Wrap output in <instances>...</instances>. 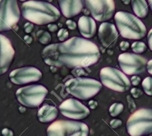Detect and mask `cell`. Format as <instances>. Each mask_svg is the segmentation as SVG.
<instances>
[{
    "mask_svg": "<svg viewBox=\"0 0 152 136\" xmlns=\"http://www.w3.org/2000/svg\"><path fill=\"white\" fill-rule=\"evenodd\" d=\"M42 57L45 63L51 66L87 67L99 61L100 54L93 42L74 36L63 42L48 45L43 49Z\"/></svg>",
    "mask_w": 152,
    "mask_h": 136,
    "instance_id": "1",
    "label": "cell"
},
{
    "mask_svg": "<svg viewBox=\"0 0 152 136\" xmlns=\"http://www.w3.org/2000/svg\"><path fill=\"white\" fill-rule=\"evenodd\" d=\"M21 9L25 19L37 25L55 22L61 17V13L56 7L44 1H27L22 4Z\"/></svg>",
    "mask_w": 152,
    "mask_h": 136,
    "instance_id": "2",
    "label": "cell"
},
{
    "mask_svg": "<svg viewBox=\"0 0 152 136\" xmlns=\"http://www.w3.org/2000/svg\"><path fill=\"white\" fill-rule=\"evenodd\" d=\"M115 20L121 35L129 39H141L147 33L144 24L133 14L125 12H117Z\"/></svg>",
    "mask_w": 152,
    "mask_h": 136,
    "instance_id": "3",
    "label": "cell"
},
{
    "mask_svg": "<svg viewBox=\"0 0 152 136\" xmlns=\"http://www.w3.org/2000/svg\"><path fill=\"white\" fill-rule=\"evenodd\" d=\"M98 81L86 78H76L68 80L65 84L67 92L79 99L86 100L96 95L102 89Z\"/></svg>",
    "mask_w": 152,
    "mask_h": 136,
    "instance_id": "4",
    "label": "cell"
},
{
    "mask_svg": "<svg viewBox=\"0 0 152 136\" xmlns=\"http://www.w3.org/2000/svg\"><path fill=\"white\" fill-rule=\"evenodd\" d=\"M126 129L131 136L152 134V109H141L134 112L126 122Z\"/></svg>",
    "mask_w": 152,
    "mask_h": 136,
    "instance_id": "5",
    "label": "cell"
},
{
    "mask_svg": "<svg viewBox=\"0 0 152 136\" xmlns=\"http://www.w3.org/2000/svg\"><path fill=\"white\" fill-rule=\"evenodd\" d=\"M88 132L86 123L69 120L56 121L47 129L48 136H88Z\"/></svg>",
    "mask_w": 152,
    "mask_h": 136,
    "instance_id": "6",
    "label": "cell"
},
{
    "mask_svg": "<svg viewBox=\"0 0 152 136\" xmlns=\"http://www.w3.org/2000/svg\"><path fill=\"white\" fill-rule=\"evenodd\" d=\"M100 78L105 86L117 92H126L131 87V82L126 76L116 68H102L100 72Z\"/></svg>",
    "mask_w": 152,
    "mask_h": 136,
    "instance_id": "7",
    "label": "cell"
},
{
    "mask_svg": "<svg viewBox=\"0 0 152 136\" xmlns=\"http://www.w3.org/2000/svg\"><path fill=\"white\" fill-rule=\"evenodd\" d=\"M48 89L41 85H32L19 88L15 93L18 101L28 107H37L48 94Z\"/></svg>",
    "mask_w": 152,
    "mask_h": 136,
    "instance_id": "8",
    "label": "cell"
},
{
    "mask_svg": "<svg viewBox=\"0 0 152 136\" xmlns=\"http://www.w3.org/2000/svg\"><path fill=\"white\" fill-rule=\"evenodd\" d=\"M20 18L17 0H0V32L14 27Z\"/></svg>",
    "mask_w": 152,
    "mask_h": 136,
    "instance_id": "9",
    "label": "cell"
},
{
    "mask_svg": "<svg viewBox=\"0 0 152 136\" xmlns=\"http://www.w3.org/2000/svg\"><path fill=\"white\" fill-rule=\"evenodd\" d=\"M86 7L98 21L110 19L115 13L113 0H84Z\"/></svg>",
    "mask_w": 152,
    "mask_h": 136,
    "instance_id": "10",
    "label": "cell"
},
{
    "mask_svg": "<svg viewBox=\"0 0 152 136\" xmlns=\"http://www.w3.org/2000/svg\"><path fill=\"white\" fill-rule=\"evenodd\" d=\"M118 62L122 71L128 75L144 72L147 64V60L145 58L129 52L120 54L118 57Z\"/></svg>",
    "mask_w": 152,
    "mask_h": 136,
    "instance_id": "11",
    "label": "cell"
},
{
    "mask_svg": "<svg viewBox=\"0 0 152 136\" xmlns=\"http://www.w3.org/2000/svg\"><path fill=\"white\" fill-rule=\"evenodd\" d=\"M62 115L73 119H83L90 115L89 109L79 101L69 98L63 101L59 106Z\"/></svg>",
    "mask_w": 152,
    "mask_h": 136,
    "instance_id": "12",
    "label": "cell"
},
{
    "mask_svg": "<svg viewBox=\"0 0 152 136\" xmlns=\"http://www.w3.org/2000/svg\"><path fill=\"white\" fill-rule=\"evenodd\" d=\"M42 72L34 67H24L12 70L10 74V81L16 85H23L39 81Z\"/></svg>",
    "mask_w": 152,
    "mask_h": 136,
    "instance_id": "13",
    "label": "cell"
},
{
    "mask_svg": "<svg viewBox=\"0 0 152 136\" xmlns=\"http://www.w3.org/2000/svg\"><path fill=\"white\" fill-rule=\"evenodd\" d=\"M15 51L11 41L0 34V75L5 73L12 62Z\"/></svg>",
    "mask_w": 152,
    "mask_h": 136,
    "instance_id": "14",
    "label": "cell"
},
{
    "mask_svg": "<svg viewBox=\"0 0 152 136\" xmlns=\"http://www.w3.org/2000/svg\"><path fill=\"white\" fill-rule=\"evenodd\" d=\"M118 36V32L113 24L104 22L100 26L99 38L104 47L110 48L113 47L116 42Z\"/></svg>",
    "mask_w": 152,
    "mask_h": 136,
    "instance_id": "15",
    "label": "cell"
},
{
    "mask_svg": "<svg viewBox=\"0 0 152 136\" xmlns=\"http://www.w3.org/2000/svg\"><path fill=\"white\" fill-rule=\"evenodd\" d=\"M58 4L62 13L66 18L78 15L83 8V0H58Z\"/></svg>",
    "mask_w": 152,
    "mask_h": 136,
    "instance_id": "16",
    "label": "cell"
},
{
    "mask_svg": "<svg viewBox=\"0 0 152 136\" xmlns=\"http://www.w3.org/2000/svg\"><path fill=\"white\" fill-rule=\"evenodd\" d=\"M78 27L81 35L86 38H92L96 32V22L88 16H81L78 21Z\"/></svg>",
    "mask_w": 152,
    "mask_h": 136,
    "instance_id": "17",
    "label": "cell"
},
{
    "mask_svg": "<svg viewBox=\"0 0 152 136\" xmlns=\"http://www.w3.org/2000/svg\"><path fill=\"white\" fill-rule=\"evenodd\" d=\"M58 115V111L55 107L45 104L39 110L37 117L40 122L48 123L56 119Z\"/></svg>",
    "mask_w": 152,
    "mask_h": 136,
    "instance_id": "18",
    "label": "cell"
},
{
    "mask_svg": "<svg viewBox=\"0 0 152 136\" xmlns=\"http://www.w3.org/2000/svg\"><path fill=\"white\" fill-rule=\"evenodd\" d=\"M132 7L134 13L140 18H145L148 13L145 0H132Z\"/></svg>",
    "mask_w": 152,
    "mask_h": 136,
    "instance_id": "19",
    "label": "cell"
},
{
    "mask_svg": "<svg viewBox=\"0 0 152 136\" xmlns=\"http://www.w3.org/2000/svg\"><path fill=\"white\" fill-rule=\"evenodd\" d=\"M36 37L39 42L42 44H49L51 41V35L45 30H39L36 33Z\"/></svg>",
    "mask_w": 152,
    "mask_h": 136,
    "instance_id": "20",
    "label": "cell"
},
{
    "mask_svg": "<svg viewBox=\"0 0 152 136\" xmlns=\"http://www.w3.org/2000/svg\"><path fill=\"white\" fill-rule=\"evenodd\" d=\"M124 110V105L120 103H115L111 105L109 108V113L113 117H116L121 114Z\"/></svg>",
    "mask_w": 152,
    "mask_h": 136,
    "instance_id": "21",
    "label": "cell"
},
{
    "mask_svg": "<svg viewBox=\"0 0 152 136\" xmlns=\"http://www.w3.org/2000/svg\"><path fill=\"white\" fill-rule=\"evenodd\" d=\"M142 86L146 94L150 96H152V78L147 77L145 78L142 82Z\"/></svg>",
    "mask_w": 152,
    "mask_h": 136,
    "instance_id": "22",
    "label": "cell"
},
{
    "mask_svg": "<svg viewBox=\"0 0 152 136\" xmlns=\"http://www.w3.org/2000/svg\"><path fill=\"white\" fill-rule=\"evenodd\" d=\"M131 48H132V51L134 52L137 53V54L143 53L147 50V47H146L145 44L144 42H140V41L134 42L132 44Z\"/></svg>",
    "mask_w": 152,
    "mask_h": 136,
    "instance_id": "23",
    "label": "cell"
},
{
    "mask_svg": "<svg viewBox=\"0 0 152 136\" xmlns=\"http://www.w3.org/2000/svg\"><path fill=\"white\" fill-rule=\"evenodd\" d=\"M58 38L59 41H65L66 38H68L69 36V33L68 30L66 29H61L57 34Z\"/></svg>",
    "mask_w": 152,
    "mask_h": 136,
    "instance_id": "24",
    "label": "cell"
},
{
    "mask_svg": "<svg viewBox=\"0 0 152 136\" xmlns=\"http://www.w3.org/2000/svg\"><path fill=\"white\" fill-rule=\"evenodd\" d=\"M127 101L129 110L131 112H132L136 109V105L134 103V101L130 95H127Z\"/></svg>",
    "mask_w": 152,
    "mask_h": 136,
    "instance_id": "25",
    "label": "cell"
},
{
    "mask_svg": "<svg viewBox=\"0 0 152 136\" xmlns=\"http://www.w3.org/2000/svg\"><path fill=\"white\" fill-rule=\"evenodd\" d=\"M122 120L120 119H112L110 122V125L111 126V127L112 128H114V129L121 126L122 125Z\"/></svg>",
    "mask_w": 152,
    "mask_h": 136,
    "instance_id": "26",
    "label": "cell"
},
{
    "mask_svg": "<svg viewBox=\"0 0 152 136\" xmlns=\"http://www.w3.org/2000/svg\"><path fill=\"white\" fill-rule=\"evenodd\" d=\"M131 93L134 98H138L142 94V91L137 88H133L131 90Z\"/></svg>",
    "mask_w": 152,
    "mask_h": 136,
    "instance_id": "27",
    "label": "cell"
},
{
    "mask_svg": "<svg viewBox=\"0 0 152 136\" xmlns=\"http://www.w3.org/2000/svg\"><path fill=\"white\" fill-rule=\"evenodd\" d=\"M33 27H34V26L33 24V23H26L24 26V31L26 32V33H30L33 29Z\"/></svg>",
    "mask_w": 152,
    "mask_h": 136,
    "instance_id": "28",
    "label": "cell"
},
{
    "mask_svg": "<svg viewBox=\"0 0 152 136\" xmlns=\"http://www.w3.org/2000/svg\"><path fill=\"white\" fill-rule=\"evenodd\" d=\"M66 24L68 27V28L69 29H71V30H74L76 28V23L75 21H74L73 20H68L66 21Z\"/></svg>",
    "mask_w": 152,
    "mask_h": 136,
    "instance_id": "29",
    "label": "cell"
},
{
    "mask_svg": "<svg viewBox=\"0 0 152 136\" xmlns=\"http://www.w3.org/2000/svg\"><path fill=\"white\" fill-rule=\"evenodd\" d=\"M131 84L133 85L136 86V85H138L141 82V78L138 76H133L131 79Z\"/></svg>",
    "mask_w": 152,
    "mask_h": 136,
    "instance_id": "30",
    "label": "cell"
},
{
    "mask_svg": "<svg viewBox=\"0 0 152 136\" xmlns=\"http://www.w3.org/2000/svg\"><path fill=\"white\" fill-rule=\"evenodd\" d=\"M147 41L148 47L151 51H152V29L149 31L147 36Z\"/></svg>",
    "mask_w": 152,
    "mask_h": 136,
    "instance_id": "31",
    "label": "cell"
},
{
    "mask_svg": "<svg viewBox=\"0 0 152 136\" xmlns=\"http://www.w3.org/2000/svg\"><path fill=\"white\" fill-rule=\"evenodd\" d=\"M129 44L127 41H122L120 44V48L122 51H126L129 48Z\"/></svg>",
    "mask_w": 152,
    "mask_h": 136,
    "instance_id": "32",
    "label": "cell"
},
{
    "mask_svg": "<svg viewBox=\"0 0 152 136\" xmlns=\"http://www.w3.org/2000/svg\"><path fill=\"white\" fill-rule=\"evenodd\" d=\"M2 134L3 136H13L12 132L7 128H4L2 131Z\"/></svg>",
    "mask_w": 152,
    "mask_h": 136,
    "instance_id": "33",
    "label": "cell"
},
{
    "mask_svg": "<svg viewBox=\"0 0 152 136\" xmlns=\"http://www.w3.org/2000/svg\"><path fill=\"white\" fill-rule=\"evenodd\" d=\"M48 27L50 32H55L58 30V26L55 24H49Z\"/></svg>",
    "mask_w": 152,
    "mask_h": 136,
    "instance_id": "34",
    "label": "cell"
},
{
    "mask_svg": "<svg viewBox=\"0 0 152 136\" xmlns=\"http://www.w3.org/2000/svg\"><path fill=\"white\" fill-rule=\"evenodd\" d=\"M88 105L90 106V107L91 109H94L97 107L98 104H97V102L94 101V100H91L89 101L88 103Z\"/></svg>",
    "mask_w": 152,
    "mask_h": 136,
    "instance_id": "35",
    "label": "cell"
},
{
    "mask_svg": "<svg viewBox=\"0 0 152 136\" xmlns=\"http://www.w3.org/2000/svg\"><path fill=\"white\" fill-rule=\"evenodd\" d=\"M147 70L149 73L152 75V59L150 60L147 63Z\"/></svg>",
    "mask_w": 152,
    "mask_h": 136,
    "instance_id": "36",
    "label": "cell"
},
{
    "mask_svg": "<svg viewBox=\"0 0 152 136\" xmlns=\"http://www.w3.org/2000/svg\"><path fill=\"white\" fill-rule=\"evenodd\" d=\"M24 41L26 42H27V44H30L31 42L32 41V38L31 36H30L29 35H26L24 36Z\"/></svg>",
    "mask_w": 152,
    "mask_h": 136,
    "instance_id": "37",
    "label": "cell"
},
{
    "mask_svg": "<svg viewBox=\"0 0 152 136\" xmlns=\"http://www.w3.org/2000/svg\"><path fill=\"white\" fill-rule=\"evenodd\" d=\"M148 3H149V5L151 9V11H152V0H148Z\"/></svg>",
    "mask_w": 152,
    "mask_h": 136,
    "instance_id": "38",
    "label": "cell"
},
{
    "mask_svg": "<svg viewBox=\"0 0 152 136\" xmlns=\"http://www.w3.org/2000/svg\"><path fill=\"white\" fill-rule=\"evenodd\" d=\"M122 1H123V2H124V4H128L130 0H122Z\"/></svg>",
    "mask_w": 152,
    "mask_h": 136,
    "instance_id": "39",
    "label": "cell"
},
{
    "mask_svg": "<svg viewBox=\"0 0 152 136\" xmlns=\"http://www.w3.org/2000/svg\"><path fill=\"white\" fill-rule=\"evenodd\" d=\"M20 1H26L27 0H20Z\"/></svg>",
    "mask_w": 152,
    "mask_h": 136,
    "instance_id": "40",
    "label": "cell"
}]
</instances>
